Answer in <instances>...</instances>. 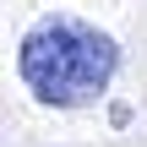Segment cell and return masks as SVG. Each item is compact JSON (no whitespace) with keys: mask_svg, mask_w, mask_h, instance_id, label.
Segmentation results:
<instances>
[{"mask_svg":"<svg viewBox=\"0 0 147 147\" xmlns=\"http://www.w3.org/2000/svg\"><path fill=\"white\" fill-rule=\"evenodd\" d=\"M115 71H120V44L104 27H93V22L71 16V11L38 16L22 33V44H16V76L49 109L98 104L109 93Z\"/></svg>","mask_w":147,"mask_h":147,"instance_id":"cell-1","label":"cell"}]
</instances>
